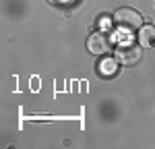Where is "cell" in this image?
Masks as SVG:
<instances>
[{
    "mask_svg": "<svg viewBox=\"0 0 155 149\" xmlns=\"http://www.w3.org/2000/svg\"><path fill=\"white\" fill-rule=\"evenodd\" d=\"M116 58L120 64L124 66H132L143 58V46L141 44H134V41H122L116 48Z\"/></svg>",
    "mask_w": 155,
    "mask_h": 149,
    "instance_id": "2",
    "label": "cell"
},
{
    "mask_svg": "<svg viewBox=\"0 0 155 149\" xmlns=\"http://www.w3.org/2000/svg\"><path fill=\"white\" fill-rule=\"evenodd\" d=\"M97 71H99L101 77H114L116 71H118V58H104L99 62Z\"/></svg>",
    "mask_w": 155,
    "mask_h": 149,
    "instance_id": "5",
    "label": "cell"
},
{
    "mask_svg": "<svg viewBox=\"0 0 155 149\" xmlns=\"http://www.w3.org/2000/svg\"><path fill=\"white\" fill-rule=\"evenodd\" d=\"M87 50L95 56H101V54H107L112 50V44H110V37L104 31H95L91 33L89 39H87Z\"/></svg>",
    "mask_w": 155,
    "mask_h": 149,
    "instance_id": "3",
    "label": "cell"
},
{
    "mask_svg": "<svg viewBox=\"0 0 155 149\" xmlns=\"http://www.w3.org/2000/svg\"><path fill=\"white\" fill-rule=\"evenodd\" d=\"M114 23L124 31H139L143 27V15L134 8L124 6V8H118L114 12Z\"/></svg>",
    "mask_w": 155,
    "mask_h": 149,
    "instance_id": "1",
    "label": "cell"
},
{
    "mask_svg": "<svg viewBox=\"0 0 155 149\" xmlns=\"http://www.w3.org/2000/svg\"><path fill=\"white\" fill-rule=\"evenodd\" d=\"M139 44L143 48H155V25H145L139 29Z\"/></svg>",
    "mask_w": 155,
    "mask_h": 149,
    "instance_id": "4",
    "label": "cell"
}]
</instances>
